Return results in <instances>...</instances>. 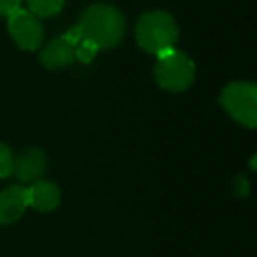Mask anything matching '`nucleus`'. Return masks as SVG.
<instances>
[{
	"mask_svg": "<svg viewBox=\"0 0 257 257\" xmlns=\"http://www.w3.org/2000/svg\"><path fill=\"white\" fill-rule=\"evenodd\" d=\"M13 168H15V155L11 148L0 143V178H8L9 175H13Z\"/></svg>",
	"mask_w": 257,
	"mask_h": 257,
	"instance_id": "nucleus-12",
	"label": "nucleus"
},
{
	"mask_svg": "<svg viewBox=\"0 0 257 257\" xmlns=\"http://www.w3.org/2000/svg\"><path fill=\"white\" fill-rule=\"evenodd\" d=\"M27 196H29V206L43 213L53 211L60 204L62 197L57 183L48 180H37L30 187H27Z\"/></svg>",
	"mask_w": 257,
	"mask_h": 257,
	"instance_id": "nucleus-8",
	"label": "nucleus"
},
{
	"mask_svg": "<svg viewBox=\"0 0 257 257\" xmlns=\"http://www.w3.org/2000/svg\"><path fill=\"white\" fill-rule=\"evenodd\" d=\"M29 11L37 18H50L62 11L65 0H25Z\"/></svg>",
	"mask_w": 257,
	"mask_h": 257,
	"instance_id": "nucleus-10",
	"label": "nucleus"
},
{
	"mask_svg": "<svg viewBox=\"0 0 257 257\" xmlns=\"http://www.w3.org/2000/svg\"><path fill=\"white\" fill-rule=\"evenodd\" d=\"M79 29L83 36L92 41L99 50H111L123 39L125 18L114 6L99 2L83 11Z\"/></svg>",
	"mask_w": 257,
	"mask_h": 257,
	"instance_id": "nucleus-1",
	"label": "nucleus"
},
{
	"mask_svg": "<svg viewBox=\"0 0 257 257\" xmlns=\"http://www.w3.org/2000/svg\"><path fill=\"white\" fill-rule=\"evenodd\" d=\"M41 64L50 71H57V69H64L74 62V48L64 39L58 37L48 43L46 46L41 50Z\"/></svg>",
	"mask_w": 257,
	"mask_h": 257,
	"instance_id": "nucleus-9",
	"label": "nucleus"
},
{
	"mask_svg": "<svg viewBox=\"0 0 257 257\" xmlns=\"http://www.w3.org/2000/svg\"><path fill=\"white\" fill-rule=\"evenodd\" d=\"M220 104L229 116L248 128L257 125V88L250 81L229 83L220 93Z\"/></svg>",
	"mask_w": 257,
	"mask_h": 257,
	"instance_id": "nucleus-4",
	"label": "nucleus"
},
{
	"mask_svg": "<svg viewBox=\"0 0 257 257\" xmlns=\"http://www.w3.org/2000/svg\"><path fill=\"white\" fill-rule=\"evenodd\" d=\"M97 51H99V48H97L92 41H88L85 37V39L74 48V57H76V60H79L81 64H90V62L97 57Z\"/></svg>",
	"mask_w": 257,
	"mask_h": 257,
	"instance_id": "nucleus-11",
	"label": "nucleus"
},
{
	"mask_svg": "<svg viewBox=\"0 0 257 257\" xmlns=\"http://www.w3.org/2000/svg\"><path fill=\"white\" fill-rule=\"evenodd\" d=\"M23 0H0V16H9L13 11L22 8Z\"/></svg>",
	"mask_w": 257,
	"mask_h": 257,
	"instance_id": "nucleus-13",
	"label": "nucleus"
},
{
	"mask_svg": "<svg viewBox=\"0 0 257 257\" xmlns=\"http://www.w3.org/2000/svg\"><path fill=\"white\" fill-rule=\"evenodd\" d=\"M154 72L161 88L178 93L187 90L194 83L196 65L187 53L171 48V50H166L157 55V64H155Z\"/></svg>",
	"mask_w": 257,
	"mask_h": 257,
	"instance_id": "nucleus-3",
	"label": "nucleus"
},
{
	"mask_svg": "<svg viewBox=\"0 0 257 257\" xmlns=\"http://www.w3.org/2000/svg\"><path fill=\"white\" fill-rule=\"evenodd\" d=\"M238 187H239V190H238V196H246V192H248V183H246V178L245 176H239L238 178Z\"/></svg>",
	"mask_w": 257,
	"mask_h": 257,
	"instance_id": "nucleus-14",
	"label": "nucleus"
},
{
	"mask_svg": "<svg viewBox=\"0 0 257 257\" xmlns=\"http://www.w3.org/2000/svg\"><path fill=\"white\" fill-rule=\"evenodd\" d=\"M29 208L27 187L11 185L0 190V225L15 224Z\"/></svg>",
	"mask_w": 257,
	"mask_h": 257,
	"instance_id": "nucleus-6",
	"label": "nucleus"
},
{
	"mask_svg": "<svg viewBox=\"0 0 257 257\" xmlns=\"http://www.w3.org/2000/svg\"><path fill=\"white\" fill-rule=\"evenodd\" d=\"M48 166L46 154L39 148H29L18 159H15L13 173L22 183H34L41 180Z\"/></svg>",
	"mask_w": 257,
	"mask_h": 257,
	"instance_id": "nucleus-7",
	"label": "nucleus"
},
{
	"mask_svg": "<svg viewBox=\"0 0 257 257\" xmlns=\"http://www.w3.org/2000/svg\"><path fill=\"white\" fill-rule=\"evenodd\" d=\"M8 29L13 41L25 51H36L43 44L44 30L39 18L27 9L18 8L8 16Z\"/></svg>",
	"mask_w": 257,
	"mask_h": 257,
	"instance_id": "nucleus-5",
	"label": "nucleus"
},
{
	"mask_svg": "<svg viewBox=\"0 0 257 257\" xmlns=\"http://www.w3.org/2000/svg\"><path fill=\"white\" fill-rule=\"evenodd\" d=\"M178 25L166 11H150L136 25V41L145 51L155 55L175 48L178 41Z\"/></svg>",
	"mask_w": 257,
	"mask_h": 257,
	"instance_id": "nucleus-2",
	"label": "nucleus"
}]
</instances>
